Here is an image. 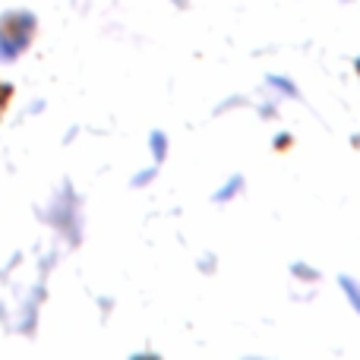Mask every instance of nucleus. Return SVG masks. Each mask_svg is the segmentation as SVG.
Returning a JSON list of instances; mask_svg holds the SVG:
<instances>
[{"mask_svg": "<svg viewBox=\"0 0 360 360\" xmlns=\"http://www.w3.org/2000/svg\"><path fill=\"white\" fill-rule=\"evenodd\" d=\"M38 32V19L29 10H10L0 16V60L13 63L32 44Z\"/></svg>", "mask_w": 360, "mask_h": 360, "instance_id": "obj_1", "label": "nucleus"}, {"mask_svg": "<svg viewBox=\"0 0 360 360\" xmlns=\"http://www.w3.org/2000/svg\"><path fill=\"white\" fill-rule=\"evenodd\" d=\"M48 221L54 224L57 231H63L73 243L79 240V205H76V196L70 186H63V190L54 196L51 212H48Z\"/></svg>", "mask_w": 360, "mask_h": 360, "instance_id": "obj_2", "label": "nucleus"}, {"mask_svg": "<svg viewBox=\"0 0 360 360\" xmlns=\"http://www.w3.org/2000/svg\"><path fill=\"white\" fill-rule=\"evenodd\" d=\"M240 190H243V174H231L215 193H212V199H215V202H231Z\"/></svg>", "mask_w": 360, "mask_h": 360, "instance_id": "obj_3", "label": "nucleus"}, {"mask_svg": "<svg viewBox=\"0 0 360 360\" xmlns=\"http://www.w3.org/2000/svg\"><path fill=\"white\" fill-rule=\"evenodd\" d=\"M266 86L275 89L278 95H285V98H300V92H297V86H294V79H288V76L269 73V76H266Z\"/></svg>", "mask_w": 360, "mask_h": 360, "instance_id": "obj_4", "label": "nucleus"}, {"mask_svg": "<svg viewBox=\"0 0 360 360\" xmlns=\"http://www.w3.org/2000/svg\"><path fill=\"white\" fill-rule=\"evenodd\" d=\"M338 285H342V294L348 297L351 310L360 313V281L354 278V275H342V278H338Z\"/></svg>", "mask_w": 360, "mask_h": 360, "instance_id": "obj_5", "label": "nucleus"}, {"mask_svg": "<svg viewBox=\"0 0 360 360\" xmlns=\"http://www.w3.org/2000/svg\"><path fill=\"white\" fill-rule=\"evenodd\" d=\"M149 149H152V158H155V165H162L165 158H168V136H165L162 130H152L149 133Z\"/></svg>", "mask_w": 360, "mask_h": 360, "instance_id": "obj_6", "label": "nucleus"}, {"mask_svg": "<svg viewBox=\"0 0 360 360\" xmlns=\"http://www.w3.org/2000/svg\"><path fill=\"white\" fill-rule=\"evenodd\" d=\"M291 275H297V278H304V281H319V272H316V269H310L307 262H294Z\"/></svg>", "mask_w": 360, "mask_h": 360, "instance_id": "obj_7", "label": "nucleus"}, {"mask_svg": "<svg viewBox=\"0 0 360 360\" xmlns=\"http://www.w3.org/2000/svg\"><path fill=\"white\" fill-rule=\"evenodd\" d=\"M155 177H158V168H143V171H136V174H133L130 184L133 186H146V184H152Z\"/></svg>", "mask_w": 360, "mask_h": 360, "instance_id": "obj_8", "label": "nucleus"}, {"mask_svg": "<svg viewBox=\"0 0 360 360\" xmlns=\"http://www.w3.org/2000/svg\"><path fill=\"white\" fill-rule=\"evenodd\" d=\"M288 143H291V136H288V133H281V136L278 139H275V149H285V146Z\"/></svg>", "mask_w": 360, "mask_h": 360, "instance_id": "obj_9", "label": "nucleus"}, {"mask_svg": "<svg viewBox=\"0 0 360 360\" xmlns=\"http://www.w3.org/2000/svg\"><path fill=\"white\" fill-rule=\"evenodd\" d=\"M354 70H357V76H360V57H357V60H354Z\"/></svg>", "mask_w": 360, "mask_h": 360, "instance_id": "obj_10", "label": "nucleus"}, {"mask_svg": "<svg viewBox=\"0 0 360 360\" xmlns=\"http://www.w3.org/2000/svg\"><path fill=\"white\" fill-rule=\"evenodd\" d=\"M357 146H360V136H357Z\"/></svg>", "mask_w": 360, "mask_h": 360, "instance_id": "obj_11", "label": "nucleus"}, {"mask_svg": "<svg viewBox=\"0 0 360 360\" xmlns=\"http://www.w3.org/2000/svg\"><path fill=\"white\" fill-rule=\"evenodd\" d=\"M345 4H348V0H345Z\"/></svg>", "mask_w": 360, "mask_h": 360, "instance_id": "obj_12", "label": "nucleus"}]
</instances>
